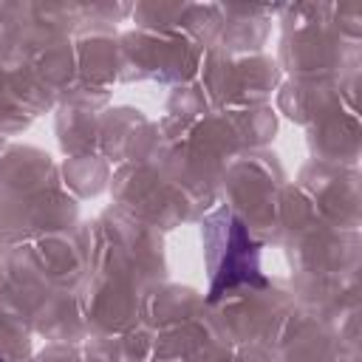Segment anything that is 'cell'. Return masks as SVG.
Listing matches in <instances>:
<instances>
[{
  "label": "cell",
  "instance_id": "cell-1",
  "mask_svg": "<svg viewBox=\"0 0 362 362\" xmlns=\"http://www.w3.org/2000/svg\"><path fill=\"white\" fill-rule=\"evenodd\" d=\"M226 223H229V226L223 229V235H226V249H232V246L238 243L243 252H249L252 246H246V243H249V238H246L243 223H240L238 218H232V215H226ZM235 274H240V269H238V263H235V252H229L226 263L215 269V277H218V280H221V277H226V286H229V283H235ZM218 280H215V286H218Z\"/></svg>",
  "mask_w": 362,
  "mask_h": 362
}]
</instances>
